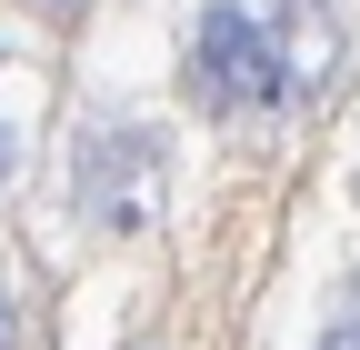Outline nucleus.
I'll return each instance as SVG.
<instances>
[{"instance_id": "1", "label": "nucleus", "mask_w": 360, "mask_h": 350, "mask_svg": "<svg viewBox=\"0 0 360 350\" xmlns=\"http://www.w3.org/2000/svg\"><path fill=\"white\" fill-rule=\"evenodd\" d=\"M191 101L231 130H290L350 80L340 0H200L191 20Z\"/></svg>"}, {"instance_id": "3", "label": "nucleus", "mask_w": 360, "mask_h": 350, "mask_svg": "<svg viewBox=\"0 0 360 350\" xmlns=\"http://www.w3.org/2000/svg\"><path fill=\"white\" fill-rule=\"evenodd\" d=\"M321 350H360V280H350V300H340V320L321 330Z\"/></svg>"}, {"instance_id": "2", "label": "nucleus", "mask_w": 360, "mask_h": 350, "mask_svg": "<svg viewBox=\"0 0 360 350\" xmlns=\"http://www.w3.org/2000/svg\"><path fill=\"white\" fill-rule=\"evenodd\" d=\"M170 200V150L141 120H90L70 141V210L90 240H141Z\"/></svg>"}, {"instance_id": "5", "label": "nucleus", "mask_w": 360, "mask_h": 350, "mask_svg": "<svg viewBox=\"0 0 360 350\" xmlns=\"http://www.w3.org/2000/svg\"><path fill=\"white\" fill-rule=\"evenodd\" d=\"M11 170H20V130H0V181H11Z\"/></svg>"}, {"instance_id": "4", "label": "nucleus", "mask_w": 360, "mask_h": 350, "mask_svg": "<svg viewBox=\"0 0 360 350\" xmlns=\"http://www.w3.org/2000/svg\"><path fill=\"white\" fill-rule=\"evenodd\" d=\"M0 350H20V300L0 290Z\"/></svg>"}]
</instances>
